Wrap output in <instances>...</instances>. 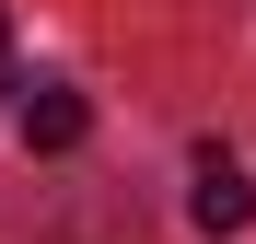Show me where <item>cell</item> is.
Listing matches in <instances>:
<instances>
[{
  "mask_svg": "<svg viewBox=\"0 0 256 244\" xmlns=\"http://www.w3.org/2000/svg\"><path fill=\"white\" fill-rule=\"evenodd\" d=\"M0 93H12V12H0Z\"/></svg>",
  "mask_w": 256,
  "mask_h": 244,
  "instance_id": "3",
  "label": "cell"
},
{
  "mask_svg": "<svg viewBox=\"0 0 256 244\" xmlns=\"http://www.w3.org/2000/svg\"><path fill=\"white\" fill-rule=\"evenodd\" d=\"M82 128H94V105H82V93H58V81H47L35 105H24V140H35V151H70Z\"/></svg>",
  "mask_w": 256,
  "mask_h": 244,
  "instance_id": "2",
  "label": "cell"
},
{
  "mask_svg": "<svg viewBox=\"0 0 256 244\" xmlns=\"http://www.w3.org/2000/svg\"><path fill=\"white\" fill-rule=\"evenodd\" d=\"M186 221H198L210 244L256 221V186H244V163H233V151H198V186H186Z\"/></svg>",
  "mask_w": 256,
  "mask_h": 244,
  "instance_id": "1",
  "label": "cell"
}]
</instances>
